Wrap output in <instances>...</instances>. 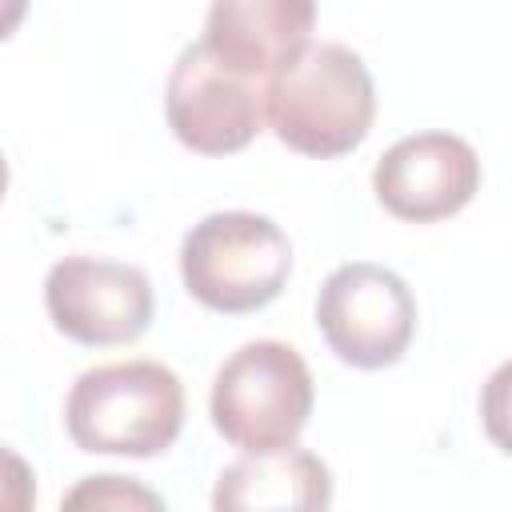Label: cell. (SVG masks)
<instances>
[{"label": "cell", "instance_id": "6da1fadb", "mask_svg": "<svg viewBox=\"0 0 512 512\" xmlns=\"http://www.w3.org/2000/svg\"><path fill=\"white\" fill-rule=\"evenodd\" d=\"M264 116L292 152L320 160L344 156L372 128V72L348 44H308L292 64L268 76Z\"/></svg>", "mask_w": 512, "mask_h": 512}, {"label": "cell", "instance_id": "7a4b0ae2", "mask_svg": "<svg viewBox=\"0 0 512 512\" xmlns=\"http://www.w3.org/2000/svg\"><path fill=\"white\" fill-rule=\"evenodd\" d=\"M64 424L76 448L100 456H160L184 424V384L168 364L116 360L76 376Z\"/></svg>", "mask_w": 512, "mask_h": 512}, {"label": "cell", "instance_id": "3957f363", "mask_svg": "<svg viewBox=\"0 0 512 512\" xmlns=\"http://www.w3.org/2000/svg\"><path fill=\"white\" fill-rule=\"evenodd\" d=\"M208 412L232 448L272 452L296 444L312 416V372L292 344L252 340L220 364Z\"/></svg>", "mask_w": 512, "mask_h": 512}, {"label": "cell", "instance_id": "277c9868", "mask_svg": "<svg viewBox=\"0 0 512 512\" xmlns=\"http://www.w3.org/2000/svg\"><path fill=\"white\" fill-rule=\"evenodd\" d=\"M292 272V244L268 216L212 212L180 244L184 288L212 312H256L280 296Z\"/></svg>", "mask_w": 512, "mask_h": 512}, {"label": "cell", "instance_id": "5b68a950", "mask_svg": "<svg viewBox=\"0 0 512 512\" xmlns=\"http://www.w3.org/2000/svg\"><path fill=\"white\" fill-rule=\"evenodd\" d=\"M316 324L328 348L352 368H388L416 332V300L408 284L368 260L340 264L316 296Z\"/></svg>", "mask_w": 512, "mask_h": 512}, {"label": "cell", "instance_id": "8992f818", "mask_svg": "<svg viewBox=\"0 0 512 512\" xmlns=\"http://www.w3.org/2000/svg\"><path fill=\"white\" fill-rule=\"evenodd\" d=\"M164 116L184 148L200 156H228L260 132L264 92L256 88V76L228 68L200 40L188 44L168 72Z\"/></svg>", "mask_w": 512, "mask_h": 512}, {"label": "cell", "instance_id": "52a82bcc", "mask_svg": "<svg viewBox=\"0 0 512 512\" xmlns=\"http://www.w3.org/2000/svg\"><path fill=\"white\" fill-rule=\"evenodd\" d=\"M52 324L76 344H128L152 320V284L136 264L64 256L44 276Z\"/></svg>", "mask_w": 512, "mask_h": 512}, {"label": "cell", "instance_id": "ba28073f", "mask_svg": "<svg viewBox=\"0 0 512 512\" xmlns=\"http://www.w3.org/2000/svg\"><path fill=\"white\" fill-rule=\"evenodd\" d=\"M376 200L412 224L460 212L480 188V160L452 132H416L396 140L372 168Z\"/></svg>", "mask_w": 512, "mask_h": 512}, {"label": "cell", "instance_id": "9c48e42d", "mask_svg": "<svg viewBox=\"0 0 512 512\" xmlns=\"http://www.w3.org/2000/svg\"><path fill=\"white\" fill-rule=\"evenodd\" d=\"M312 24L316 0H212L204 48L244 76H272L308 48Z\"/></svg>", "mask_w": 512, "mask_h": 512}, {"label": "cell", "instance_id": "30bf717a", "mask_svg": "<svg viewBox=\"0 0 512 512\" xmlns=\"http://www.w3.org/2000/svg\"><path fill=\"white\" fill-rule=\"evenodd\" d=\"M332 504V472L320 456L284 444L272 452H248L228 464L216 480L212 508L220 512H284V508H328Z\"/></svg>", "mask_w": 512, "mask_h": 512}, {"label": "cell", "instance_id": "8fae6325", "mask_svg": "<svg viewBox=\"0 0 512 512\" xmlns=\"http://www.w3.org/2000/svg\"><path fill=\"white\" fill-rule=\"evenodd\" d=\"M68 508H164V500L128 476H88L64 496Z\"/></svg>", "mask_w": 512, "mask_h": 512}, {"label": "cell", "instance_id": "7c38bea8", "mask_svg": "<svg viewBox=\"0 0 512 512\" xmlns=\"http://www.w3.org/2000/svg\"><path fill=\"white\" fill-rule=\"evenodd\" d=\"M36 504V476L24 456L0 448V512H28Z\"/></svg>", "mask_w": 512, "mask_h": 512}, {"label": "cell", "instance_id": "4fadbf2b", "mask_svg": "<svg viewBox=\"0 0 512 512\" xmlns=\"http://www.w3.org/2000/svg\"><path fill=\"white\" fill-rule=\"evenodd\" d=\"M24 12H28V0H0V40H8L16 32Z\"/></svg>", "mask_w": 512, "mask_h": 512}, {"label": "cell", "instance_id": "5bb4252c", "mask_svg": "<svg viewBox=\"0 0 512 512\" xmlns=\"http://www.w3.org/2000/svg\"><path fill=\"white\" fill-rule=\"evenodd\" d=\"M4 188H8V160L0 156V196H4Z\"/></svg>", "mask_w": 512, "mask_h": 512}]
</instances>
